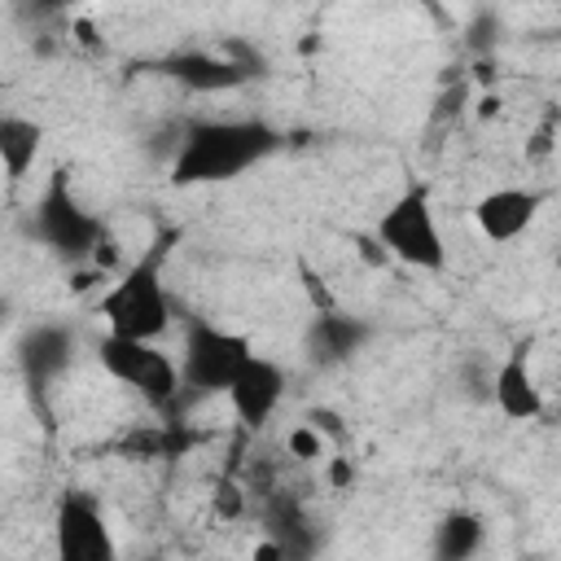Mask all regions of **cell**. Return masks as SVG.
<instances>
[{"instance_id":"1","label":"cell","mask_w":561,"mask_h":561,"mask_svg":"<svg viewBox=\"0 0 561 561\" xmlns=\"http://www.w3.org/2000/svg\"><path fill=\"white\" fill-rule=\"evenodd\" d=\"M285 136L276 123L245 114V118H193L171 149L167 180L171 188H202V184H228L272 153H280Z\"/></svg>"},{"instance_id":"2","label":"cell","mask_w":561,"mask_h":561,"mask_svg":"<svg viewBox=\"0 0 561 561\" xmlns=\"http://www.w3.org/2000/svg\"><path fill=\"white\" fill-rule=\"evenodd\" d=\"M175 245V232H158V241L131 259L114 285L101 289L96 298V316L105 320V333H123V337H145L158 342L171 329V294L162 280V259Z\"/></svg>"},{"instance_id":"3","label":"cell","mask_w":561,"mask_h":561,"mask_svg":"<svg viewBox=\"0 0 561 561\" xmlns=\"http://www.w3.org/2000/svg\"><path fill=\"white\" fill-rule=\"evenodd\" d=\"M26 237L48 250L57 263L66 267H79V263H96V254L105 250V241L114 237L110 224L101 215H92L79 197H75V184H70V171L57 167L39 197L31 202L26 210Z\"/></svg>"},{"instance_id":"4","label":"cell","mask_w":561,"mask_h":561,"mask_svg":"<svg viewBox=\"0 0 561 561\" xmlns=\"http://www.w3.org/2000/svg\"><path fill=\"white\" fill-rule=\"evenodd\" d=\"M96 364L105 377H114L118 386H127L145 408L153 412H171L184 399V377H180V359H171L158 342L145 337H123V333H105L96 342Z\"/></svg>"},{"instance_id":"5","label":"cell","mask_w":561,"mask_h":561,"mask_svg":"<svg viewBox=\"0 0 561 561\" xmlns=\"http://www.w3.org/2000/svg\"><path fill=\"white\" fill-rule=\"evenodd\" d=\"M373 237L390 259L416 272H443L447 267V237L434 215V197L425 184H408L373 224Z\"/></svg>"},{"instance_id":"6","label":"cell","mask_w":561,"mask_h":561,"mask_svg":"<svg viewBox=\"0 0 561 561\" xmlns=\"http://www.w3.org/2000/svg\"><path fill=\"white\" fill-rule=\"evenodd\" d=\"M153 75L171 79L175 88L193 92V96H219V92H237L254 79L267 75V61L259 57L254 44H224V48H171L162 57L149 61Z\"/></svg>"},{"instance_id":"7","label":"cell","mask_w":561,"mask_h":561,"mask_svg":"<svg viewBox=\"0 0 561 561\" xmlns=\"http://www.w3.org/2000/svg\"><path fill=\"white\" fill-rule=\"evenodd\" d=\"M254 355V342L237 329H224L215 320H188L180 337V377L184 399H215L228 394L232 377Z\"/></svg>"},{"instance_id":"8","label":"cell","mask_w":561,"mask_h":561,"mask_svg":"<svg viewBox=\"0 0 561 561\" xmlns=\"http://www.w3.org/2000/svg\"><path fill=\"white\" fill-rule=\"evenodd\" d=\"M53 548L61 561H114L118 543H114L110 517L92 491H83V486L61 491V500L53 508Z\"/></svg>"},{"instance_id":"9","label":"cell","mask_w":561,"mask_h":561,"mask_svg":"<svg viewBox=\"0 0 561 561\" xmlns=\"http://www.w3.org/2000/svg\"><path fill=\"white\" fill-rule=\"evenodd\" d=\"M373 320L355 316V311H337V307H320L307 329H302V359L311 368H342L351 364L368 342H373Z\"/></svg>"},{"instance_id":"10","label":"cell","mask_w":561,"mask_h":561,"mask_svg":"<svg viewBox=\"0 0 561 561\" xmlns=\"http://www.w3.org/2000/svg\"><path fill=\"white\" fill-rule=\"evenodd\" d=\"M285 390H289V373L276 364V359H267V355H250L245 359V368L232 377V386H228V408H232V416L250 430V434H259L272 416H276V408L285 403Z\"/></svg>"},{"instance_id":"11","label":"cell","mask_w":561,"mask_h":561,"mask_svg":"<svg viewBox=\"0 0 561 561\" xmlns=\"http://www.w3.org/2000/svg\"><path fill=\"white\" fill-rule=\"evenodd\" d=\"M539 210H543V193H539V188L500 184V188H486V193L473 202V228L482 232V241L508 245V241H517L522 232L535 228Z\"/></svg>"},{"instance_id":"12","label":"cell","mask_w":561,"mask_h":561,"mask_svg":"<svg viewBox=\"0 0 561 561\" xmlns=\"http://www.w3.org/2000/svg\"><path fill=\"white\" fill-rule=\"evenodd\" d=\"M263 543L254 548V557L263 561H289V557H311L316 552V522L307 513V504L289 491H272L263 504Z\"/></svg>"},{"instance_id":"13","label":"cell","mask_w":561,"mask_h":561,"mask_svg":"<svg viewBox=\"0 0 561 561\" xmlns=\"http://www.w3.org/2000/svg\"><path fill=\"white\" fill-rule=\"evenodd\" d=\"M75 364V329L61 320H39L18 337V368L31 390H48Z\"/></svg>"},{"instance_id":"14","label":"cell","mask_w":561,"mask_h":561,"mask_svg":"<svg viewBox=\"0 0 561 561\" xmlns=\"http://www.w3.org/2000/svg\"><path fill=\"white\" fill-rule=\"evenodd\" d=\"M491 403H495V412H500L504 421H517V425L543 416L548 403H543L539 377H535V368H530V346H526V342L508 346V355L495 364V377H491Z\"/></svg>"},{"instance_id":"15","label":"cell","mask_w":561,"mask_h":561,"mask_svg":"<svg viewBox=\"0 0 561 561\" xmlns=\"http://www.w3.org/2000/svg\"><path fill=\"white\" fill-rule=\"evenodd\" d=\"M486 548V522L473 508H447L430 530V552L438 561H469Z\"/></svg>"},{"instance_id":"16","label":"cell","mask_w":561,"mask_h":561,"mask_svg":"<svg viewBox=\"0 0 561 561\" xmlns=\"http://www.w3.org/2000/svg\"><path fill=\"white\" fill-rule=\"evenodd\" d=\"M44 149V127L26 114H0V167H4V180L9 184H22L26 171L35 167Z\"/></svg>"},{"instance_id":"17","label":"cell","mask_w":561,"mask_h":561,"mask_svg":"<svg viewBox=\"0 0 561 561\" xmlns=\"http://www.w3.org/2000/svg\"><path fill=\"white\" fill-rule=\"evenodd\" d=\"M285 447H289L294 460H316V456L324 451V434H320L311 421H302V425H294V430L285 434Z\"/></svg>"},{"instance_id":"18","label":"cell","mask_w":561,"mask_h":561,"mask_svg":"<svg viewBox=\"0 0 561 561\" xmlns=\"http://www.w3.org/2000/svg\"><path fill=\"white\" fill-rule=\"evenodd\" d=\"M302 421H311L324 438H333V443H342L346 438V425H342V416L333 412V408H307V416Z\"/></svg>"},{"instance_id":"19","label":"cell","mask_w":561,"mask_h":561,"mask_svg":"<svg viewBox=\"0 0 561 561\" xmlns=\"http://www.w3.org/2000/svg\"><path fill=\"white\" fill-rule=\"evenodd\" d=\"M329 482H333V486H351V482H355V469H351L346 456H333V460H329Z\"/></svg>"},{"instance_id":"20","label":"cell","mask_w":561,"mask_h":561,"mask_svg":"<svg viewBox=\"0 0 561 561\" xmlns=\"http://www.w3.org/2000/svg\"><path fill=\"white\" fill-rule=\"evenodd\" d=\"M557 416H561V403H557Z\"/></svg>"}]
</instances>
